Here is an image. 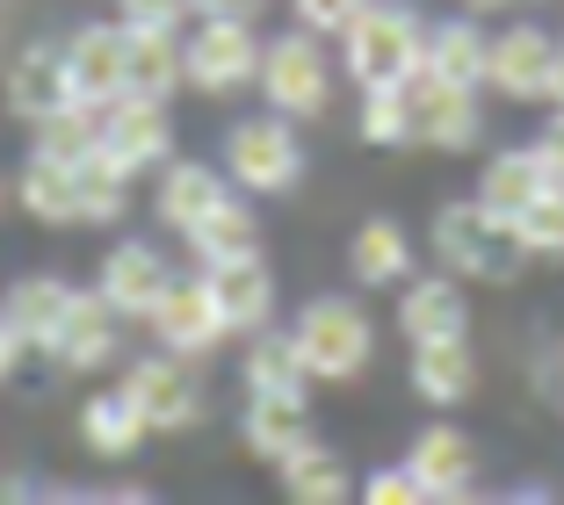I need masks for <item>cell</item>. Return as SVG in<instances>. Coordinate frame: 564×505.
I'll use <instances>...</instances> for the list:
<instances>
[{"label": "cell", "mask_w": 564, "mask_h": 505, "mask_svg": "<svg viewBox=\"0 0 564 505\" xmlns=\"http://www.w3.org/2000/svg\"><path fill=\"white\" fill-rule=\"evenodd\" d=\"M521 261H529V245H521L514 217H499L485 196L434 210V267H448L456 282H514Z\"/></svg>", "instance_id": "6da1fadb"}, {"label": "cell", "mask_w": 564, "mask_h": 505, "mask_svg": "<svg viewBox=\"0 0 564 505\" xmlns=\"http://www.w3.org/2000/svg\"><path fill=\"white\" fill-rule=\"evenodd\" d=\"M420 51H427V22H420L413 0H369L362 15L340 30V73L355 87H399L420 73Z\"/></svg>", "instance_id": "7a4b0ae2"}, {"label": "cell", "mask_w": 564, "mask_h": 505, "mask_svg": "<svg viewBox=\"0 0 564 505\" xmlns=\"http://www.w3.org/2000/svg\"><path fill=\"white\" fill-rule=\"evenodd\" d=\"M290 340H297V361L312 369V383H348V375H362L369 354H377V318H369L355 296H312V304L297 310Z\"/></svg>", "instance_id": "3957f363"}, {"label": "cell", "mask_w": 564, "mask_h": 505, "mask_svg": "<svg viewBox=\"0 0 564 505\" xmlns=\"http://www.w3.org/2000/svg\"><path fill=\"white\" fill-rule=\"evenodd\" d=\"M268 95V109H282L290 123H304V116H326L333 101V58L326 44H318V30H282L261 44V80H253Z\"/></svg>", "instance_id": "277c9868"}, {"label": "cell", "mask_w": 564, "mask_h": 505, "mask_svg": "<svg viewBox=\"0 0 564 505\" xmlns=\"http://www.w3.org/2000/svg\"><path fill=\"white\" fill-rule=\"evenodd\" d=\"M225 174L247 188V196H290L304 180V145L290 131V116L268 109V116H247L225 131Z\"/></svg>", "instance_id": "5b68a950"}, {"label": "cell", "mask_w": 564, "mask_h": 505, "mask_svg": "<svg viewBox=\"0 0 564 505\" xmlns=\"http://www.w3.org/2000/svg\"><path fill=\"white\" fill-rule=\"evenodd\" d=\"M166 152H174V116H166V101L117 95L101 109V138H95L87 160H101L109 174L138 180V174H152V166H166Z\"/></svg>", "instance_id": "8992f818"}, {"label": "cell", "mask_w": 564, "mask_h": 505, "mask_svg": "<svg viewBox=\"0 0 564 505\" xmlns=\"http://www.w3.org/2000/svg\"><path fill=\"white\" fill-rule=\"evenodd\" d=\"M182 66L196 95H239V87L261 80V36H253V22L196 15V30L182 36Z\"/></svg>", "instance_id": "52a82bcc"}, {"label": "cell", "mask_w": 564, "mask_h": 505, "mask_svg": "<svg viewBox=\"0 0 564 505\" xmlns=\"http://www.w3.org/2000/svg\"><path fill=\"white\" fill-rule=\"evenodd\" d=\"M399 87H405V116H413V145H427V152L478 145V131H485L478 87H456V80H442V73H427V66H420L413 80H399Z\"/></svg>", "instance_id": "ba28073f"}, {"label": "cell", "mask_w": 564, "mask_h": 505, "mask_svg": "<svg viewBox=\"0 0 564 505\" xmlns=\"http://www.w3.org/2000/svg\"><path fill=\"white\" fill-rule=\"evenodd\" d=\"M117 391L138 405V419H145L152 433H182V426L203 419V383L188 375V361L166 354V347H160V354H145V361H131Z\"/></svg>", "instance_id": "9c48e42d"}, {"label": "cell", "mask_w": 564, "mask_h": 505, "mask_svg": "<svg viewBox=\"0 0 564 505\" xmlns=\"http://www.w3.org/2000/svg\"><path fill=\"white\" fill-rule=\"evenodd\" d=\"M145 326L160 332L166 354H182V361H196V354H210V347L232 340V326H225V310H217V296H210L203 275H174V289L145 310Z\"/></svg>", "instance_id": "30bf717a"}, {"label": "cell", "mask_w": 564, "mask_h": 505, "mask_svg": "<svg viewBox=\"0 0 564 505\" xmlns=\"http://www.w3.org/2000/svg\"><path fill=\"white\" fill-rule=\"evenodd\" d=\"M550 73H557V36L514 22V30H492V58H485V87L507 101H550Z\"/></svg>", "instance_id": "8fae6325"}, {"label": "cell", "mask_w": 564, "mask_h": 505, "mask_svg": "<svg viewBox=\"0 0 564 505\" xmlns=\"http://www.w3.org/2000/svg\"><path fill=\"white\" fill-rule=\"evenodd\" d=\"M66 80H73V101H87V109H109V101L123 95V58H131V30H109V22H87V30H73L66 44Z\"/></svg>", "instance_id": "7c38bea8"}, {"label": "cell", "mask_w": 564, "mask_h": 505, "mask_svg": "<svg viewBox=\"0 0 564 505\" xmlns=\"http://www.w3.org/2000/svg\"><path fill=\"white\" fill-rule=\"evenodd\" d=\"M123 310L109 304L101 289H80L66 310V326H58V340L44 347V361H58V369H109V361L123 354V326H117Z\"/></svg>", "instance_id": "4fadbf2b"}, {"label": "cell", "mask_w": 564, "mask_h": 505, "mask_svg": "<svg viewBox=\"0 0 564 505\" xmlns=\"http://www.w3.org/2000/svg\"><path fill=\"white\" fill-rule=\"evenodd\" d=\"M109 304L123 310V318H145L152 304H160L166 289H174V267H166V253L160 245H145V239H123V245H109V261H101V282H95Z\"/></svg>", "instance_id": "5bb4252c"}, {"label": "cell", "mask_w": 564, "mask_h": 505, "mask_svg": "<svg viewBox=\"0 0 564 505\" xmlns=\"http://www.w3.org/2000/svg\"><path fill=\"white\" fill-rule=\"evenodd\" d=\"M203 282H210L217 310L232 332H261L268 310H275V275L261 267V253H232V261H203Z\"/></svg>", "instance_id": "9a60e30c"}, {"label": "cell", "mask_w": 564, "mask_h": 505, "mask_svg": "<svg viewBox=\"0 0 564 505\" xmlns=\"http://www.w3.org/2000/svg\"><path fill=\"white\" fill-rule=\"evenodd\" d=\"M8 109L22 116V123H51L58 109H73V80H66V51H51V44H30L8 66Z\"/></svg>", "instance_id": "2e32d148"}, {"label": "cell", "mask_w": 564, "mask_h": 505, "mask_svg": "<svg viewBox=\"0 0 564 505\" xmlns=\"http://www.w3.org/2000/svg\"><path fill=\"white\" fill-rule=\"evenodd\" d=\"M405 470L420 476L427 498H470V484H478V448H470L456 426H427V433L413 440Z\"/></svg>", "instance_id": "e0dca14e"}, {"label": "cell", "mask_w": 564, "mask_h": 505, "mask_svg": "<svg viewBox=\"0 0 564 505\" xmlns=\"http://www.w3.org/2000/svg\"><path fill=\"white\" fill-rule=\"evenodd\" d=\"M399 326H405V340H456V332L470 326L464 282H456V275H420V282H405Z\"/></svg>", "instance_id": "ac0fdd59"}, {"label": "cell", "mask_w": 564, "mask_h": 505, "mask_svg": "<svg viewBox=\"0 0 564 505\" xmlns=\"http://www.w3.org/2000/svg\"><path fill=\"white\" fill-rule=\"evenodd\" d=\"M217 196H225V174H217V166H203V160H166L160 180H152V217H160L166 231H188Z\"/></svg>", "instance_id": "d6986e66"}, {"label": "cell", "mask_w": 564, "mask_h": 505, "mask_svg": "<svg viewBox=\"0 0 564 505\" xmlns=\"http://www.w3.org/2000/svg\"><path fill=\"white\" fill-rule=\"evenodd\" d=\"M485 58H492V30H478V15L427 22V51H420L427 73H442L456 87H485Z\"/></svg>", "instance_id": "ffe728a7"}, {"label": "cell", "mask_w": 564, "mask_h": 505, "mask_svg": "<svg viewBox=\"0 0 564 505\" xmlns=\"http://www.w3.org/2000/svg\"><path fill=\"white\" fill-rule=\"evenodd\" d=\"M73 282H58V275H22L15 289L0 296V310L15 318V332H22V347H36L44 354L51 340H58V326H66V310H73Z\"/></svg>", "instance_id": "44dd1931"}, {"label": "cell", "mask_w": 564, "mask_h": 505, "mask_svg": "<svg viewBox=\"0 0 564 505\" xmlns=\"http://www.w3.org/2000/svg\"><path fill=\"white\" fill-rule=\"evenodd\" d=\"M131 30V22H123ZM174 87H188L182 66V30H131V58H123V95L166 101Z\"/></svg>", "instance_id": "7402d4cb"}, {"label": "cell", "mask_w": 564, "mask_h": 505, "mask_svg": "<svg viewBox=\"0 0 564 505\" xmlns=\"http://www.w3.org/2000/svg\"><path fill=\"white\" fill-rule=\"evenodd\" d=\"M275 476H282V491H290V498L297 505H340V498H355V476H348V462L333 455L326 440H297V448H290V455L275 462Z\"/></svg>", "instance_id": "603a6c76"}, {"label": "cell", "mask_w": 564, "mask_h": 505, "mask_svg": "<svg viewBox=\"0 0 564 505\" xmlns=\"http://www.w3.org/2000/svg\"><path fill=\"white\" fill-rule=\"evenodd\" d=\"M15 202L36 217V224H80V160H44L30 152L15 180Z\"/></svg>", "instance_id": "cb8c5ba5"}, {"label": "cell", "mask_w": 564, "mask_h": 505, "mask_svg": "<svg viewBox=\"0 0 564 505\" xmlns=\"http://www.w3.org/2000/svg\"><path fill=\"white\" fill-rule=\"evenodd\" d=\"M80 440H87V455H101V462H131L152 440V426L138 419V405L123 391H101L80 405Z\"/></svg>", "instance_id": "d4e9b609"}, {"label": "cell", "mask_w": 564, "mask_h": 505, "mask_svg": "<svg viewBox=\"0 0 564 505\" xmlns=\"http://www.w3.org/2000/svg\"><path fill=\"white\" fill-rule=\"evenodd\" d=\"M413 391L427 405H464L478 391V361H470L464 332L456 340H413Z\"/></svg>", "instance_id": "484cf974"}, {"label": "cell", "mask_w": 564, "mask_h": 505, "mask_svg": "<svg viewBox=\"0 0 564 505\" xmlns=\"http://www.w3.org/2000/svg\"><path fill=\"white\" fill-rule=\"evenodd\" d=\"M182 239H188V253H196V261H232V253H261V224H253V210L232 196V188H225V196H217L210 210H203L196 224L182 231Z\"/></svg>", "instance_id": "4316f807"}, {"label": "cell", "mask_w": 564, "mask_h": 505, "mask_svg": "<svg viewBox=\"0 0 564 505\" xmlns=\"http://www.w3.org/2000/svg\"><path fill=\"white\" fill-rule=\"evenodd\" d=\"M247 448L261 462H282L297 440H312V419H304V397H253L247 391V419H239Z\"/></svg>", "instance_id": "83f0119b"}, {"label": "cell", "mask_w": 564, "mask_h": 505, "mask_svg": "<svg viewBox=\"0 0 564 505\" xmlns=\"http://www.w3.org/2000/svg\"><path fill=\"white\" fill-rule=\"evenodd\" d=\"M348 267H355V282H369V289H391V282L413 275V239H405L391 217H369V224L355 231V245H348Z\"/></svg>", "instance_id": "f1b7e54d"}, {"label": "cell", "mask_w": 564, "mask_h": 505, "mask_svg": "<svg viewBox=\"0 0 564 505\" xmlns=\"http://www.w3.org/2000/svg\"><path fill=\"white\" fill-rule=\"evenodd\" d=\"M247 391L253 397H312V369L297 361V340H290V332H253Z\"/></svg>", "instance_id": "f546056e"}, {"label": "cell", "mask_w": 564, "mask_h": 505, "mask_svg": "<svg viewBox=\"0 0 564 505\" xmlns=\"http://www.w3.org/2000/svg\"><path fill=\"white\" fill-rule=\"evenodd\" d=\"M543 188H550V180H543V166H535V152H529V145H514V152H499V160H485V174H478V196L492 202L499 217L529 210Z\"/></svg>", "instance_id": "4dcf8cb0"}, {"label": "cell", "mask_w": 564, "mask_h": 505, "mask_svg": "<svg viewBox=\"0 0 564 505\" xmlns=\"http://www.w3.org/2000/svg\"><path fill=\"white\" fill-rule=\"evenodd\" d=\"M362 138L383 152L413 145V116H405V87H369L362 95Z\"/></svg>", "instance_id": "1f68e13d"}, {"label": "cell", "mask_w": 564, "mask_h": 505, "mask_svg": "<svg viewBox=\"0 0 564 505\" xmlns=\"http://www.w3.org/2000/svg\"><path fill=\"white\" fill-rule=\"evenodd\" d=\"M514 231H521V245H529V261L564 253V188H543L529 210H514Z\"/></svg>", "instance_id": "d6a6232c"}, {"label": "cell", "mask_w": 564, "mask_h": 505, "mask_svg": "<svg viewBox=\"0 0 564 505\" xmlns=\"http://www.w3.org/2000/svg\"><path fill=\"white\" fill-rule=\"evenodd\" d=\"M362 498L369 505H427V491H420L413 470H399V462H383V470L362 476Z\"/></svg>", "instance_id": "836d02e7"}, {"label": "cell", "mask_w": 564, "mask_h": 505, "mask_svg": "<svg viewBox=\"0 0 564 505\" xmlns=\"http://www.w3.org/2000/svg\"><path fill=\"white\" fill-rule=\"evenodd\" d=\"M362 8H369V0H290V15H297L304 30H318V36H340Z\"/></svg>", "instance_id": "e575fe53"}, {"label": "cell", "mask_w": 564, "mask_h": 505, "mask_svg": "<svg viewBox=\"0 0 564 505\" xmlns=\"http://www.w3.org/2000/svg\"><path fill=\"white\" fill-rule=\"evenodd\" d=\"M117 8H123V22H131V30H182V22L196 15L188 0H117Z\"/></svg>", "instance_id": "d590c367"}, {"label": "cell", "mask_w": 564, "mask_h": 505, "mask_svg": "<svg viewBox=\"0 0 564 505\" xmlns=\"http://www.w3.org/2000/svg\"><path fill=\"white\" fill-rule=\"evenodd\" d=\"M529 152H535V166H543L550 188H564V109H557V123H550L543 138H529Z\"/></svg>", "instance_id": "8d00e7d4"}, {"label": "cell", "mask_w": 564, "mask_h": 505, "mask_svg": "<svg viewBox=\"0 0 564 505\" xmlns=\"http://www.w3.org/2000/svg\"><path fill=\"white\" fill-rule=\"evenodd\" d=\"M196 15H210V22H261V8L268 0H188Z\"/></svg>", "instance_id": "74e56055"}, {"label": "cell", "mask_w": 564, "mask_h": 505, "mask_svg": "<svg viewBox=\"0 0 564 505\" xmlns=\"http://www.w3.org/2000/svg\"><path fill=\"white\" fill-rule=\"evenodd\" d=\"M30 354V347H22V332H15V318H8V310H0V383H8V375H15V361Z\"/></svg>", "instance_id": "f35d334b"}, {"label": "cell", "mask_w": 564, "mask_h": 505, "mask_svg": "<svg viewBox=\"0 0 564 505\" xmlns=\"http://www.w3.org/2000/svg\"><path fill=\"white\" fill-rule=\"evenodd\" d=\"M550 101L564 109V36H557V73H550Z\"/></svg>", "instance_id": "ab89813d"}, {"label": "cell", "mask_w": 564, "mask_h": 505, "mask_svg": "<svg viewBox=\"0 0 564 505\" xmlns=\"http://www.w3.org/2000/svg\"><path fill=\"white\" fill-rule=\"evenodd\" d=\"M470 15H492V8H514V0H464Z\"/></svg>", "instance_id": "60d3db41"}, {"label": "cell", "mask_w": 564, "mask_h": 505, "mask_svg": "<svg viewBox=\"0 0 564 505\" xmlns=\"http://www.w3.org/2000/svg\"><path fill=\"white\" fill-rule=\"evenodd\" d=\"M0 210H8V180H0Z\"/></svg>", "instance_id": "b9f144b4"}, {"label": "cell", "mask_w": 564, "mask_h": 505, "mask_svg": "<svg viewBox=\"0 0 564 505\" xmlns=\"http://www.w3.org/2000/svg\"><path fill=\"white\" fill-rule=\"evenodd\" d=\"M0 491H8V484H0Z\"/></svg>", "instance_id": "7bdbcfd3"}]
</instances>
